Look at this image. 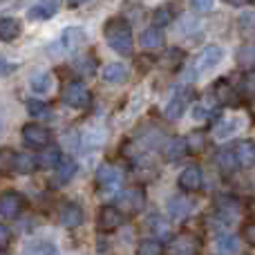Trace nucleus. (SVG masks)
I'll use <instances>...</instances> for the list:
<instances>
[{
	"label": "nucleus",
	"mask_w": 255,
	"mask_h": 255,
	"mask_svg": "<svg viewBox=\"0 0 255 255\" xmlns=\"http://www.w3.org/2000/svg\"><path fill=\"white\" fill-rule=\"evenodd\" d=\"M27 112H29L34 119H45V117H49V106L43 101H36V99H29V101H27Z\"/></svg>",
	"instance_id": "34"
},
{
	"label": "nucleus",
	"mask_w": 255,
	"mask_h": 255,
	"mask_svg": "<svg viewBox=\"0 0 255 255\" xmlns=\"http://www.w3.org/2000/svg\"><path fill=\"white\" fill-rule=\"evenodd\" d=\"M121 208H124L126 213H130V215H134V213H139L141 208L145 206V190L143 188H128L124 195H121L119 199Z\"/></svg>",
	"instance_id": "13"
},
{
	"label": "nucleus",
	"mask_w": 255,
	"mask_h": 255,
	"mask_svg": "<svg viewBox=\"0 0 255 255\" xmlns=\"http://www.w3.org/2000/svg\"><path fill=\"white\" fill-rule=\"evenodd\" d=\"M141 45H143L148 52H161L163 45H166V36H163L161 27H148L141 36Z\"/></svg>",
	"instance_id": "16"
},
{
	"label": "nucleus",
	"mask_w": 255,
	"mask_h": 255,
	"mask_svg": "<svg viewBox=\"0 0 255 255\" xmlns=\"http://www.w3.org/2000/svg\"><path fill=\"white\" fill-rule=\"evenodd\" d=\"M22 255H58V249L56 244L47 242V240H38V242L27 244Z\"/></svg>",
	"instance_id": "26"
},
{
	"label": "nucleus",
	"mask_w": 255,
	"mask_h": 255,
	"mask_svg": "<svg viewBox=\"0 0 255 255\" xmlns=\"http://www.w3.org/2000/svg\"><path fill=\"white\" fill-rule=\"evenodd\" d=\"M58 9H61V0H38L29 9V18L31 20H49L58 13Z\"/></svg>",
	"instance_id": "14"
},
{
	"label": "nucleus",
	"mask_w": 255,
	"mask_h": 255,
	"mask_svg": "<svg viewBox=\"0 0 255 255\" xmlns=\"http://www.w3.org/2000/svg\"><path fill=\"white\" fill-rule=\"evenodd\" d=\"M61 101L70 108H88L90 101H92V92L85 88L83 83H67L63 88V94H61Z\"/></svg>",
	"instance_id": "4"
},
{
	"label": "nucleus",
	"mask_w": 255,
	"mask_h": 255,
	"mask_svg": "<svg viewBox=\"0 0 255 255\" xmlns=\"http://www.w3.org/2000/svg\"><path fill=\"white\" fill-rule=\"evenodd\" d=\"M25 208V197L16 190H4L0 197V215L2 220H16Z\"/></svg>",
	"instance_id": "5"
},
{
	"label": "nucleus",
	"mask_w": 255,
	"mask_h": 255,
	"mask_svg": "<svg viewBox=\"0 0 255 255\" xmlns=\"http://www.w3.org/2000/svg\"><path fill=\"white\" fill-rule=\"evenodd\" d=\"M136 255H163V244L159 240H141L136 247Z\"/></svg>",
	"instance_id": "30"
},
{
	"label": "nucleus",
	"mask_w": 255,
	"mask_h": 255,
	"mask_svg": "<svg viewBox=\"0 0 255 255\" xmlns=\"http://www.w3.org/2000/svg\"><path fill=\"white\" fill-rule=\"evenodd\" d=\"M215 251L220 255H238L240 253V238H238V235H231V233L217 235Z\"/></svg>",
	"instance_id": "18"
},
{
	"label": "nucleus",
	"mask_w": 255,
	"mask_h": 255,
	"mask_svg": "<svg viewBox=\"0 0 255 255\" xmlns=\"http://www.w3.org/2000/svg\"><path fill=\"white\" fill-rule=\"evenodd\" d=\"M213 97L217 99L220 103H231L235 99V92H233V88H231V83L226 79H220L215 85H213Z\"/></svg>",
	"instance_id": "27"
},
{
	"label": "nucleus",
	"mask_w": 255,
	"mask_h": 255,
	"mask_svg": "<svg viewBox=\"0 0 255 255\" xmlns=\"http://www.w3.org/2000/svg\"><path fill=\"white\" fill-rule=\"evenodd\" d=\"M172 18H175V9H172V4H163V7H157L152 13V20H154V27H166L172 22Z\"/></svg>",
	"instance_id": "28"
},
{
	"label": "nucleus",
	"mask_w": 255,
	"mask_h": 255,
	"mask_svg": "<svg viewBox=\"0 0 255 255\" xmlns=\"http://www.w3.org/2000/svg\"><path fill=\"white\" fill-rule=\"evenodd\" d=\"M199 251V240L190 233H181L168 247V255H197Z\"/></svg>",
	"instance_id": "11"
},
{
	"label": "nucleus",
	"mask_w": 255,
	"mask_h": 255,
	"mask_svg": "<svg viewBox=\"0 0 255 255\" xmlns=\"http://www.w3.org/2000/svg\"><path fill=\"white\" fill-rule=\"evenodd\" d=\"M233 150L238 154V161L242 168H253L255 166V141L253 139H242L235 141Z\"/></svg>",
	"instance_id": "15"
},
{
	"label": "nucleus",
	"mask_w": 255,
	"mask_h": 255,
	"mask_svg": "<svg viewBox=\"0 0 255 255\" xmlns=\"http://www.w3.org/2000/svg\"><path fill=\"white\" fill-rule=\"evenodd\" d=\"M76 170H79V166H76L74 157H63L56 168V179L61 181V184H70L76 177Z\"/></svg>",
	"instance_id": "24"
},
{
	"label": "nucleus",
	"mask_w": 255,
	"mask_h": 255,
	"mask_svg": "<svg viewBox=\"0 0 255 255\" xmlns=\"http://www.w3.org/2000/svg\"><path fill=\"white\" fill-rule=\"evenodd\" d=\"M190 2H193V7L197 9V11L206 13V11H211V9H213V4H215V0H190Z\"/></svg>",
	"instance_id": "40"
},
{
	"label": "nucleus",
	"mask_w": 255,
	"mask_h": 255,
	"mask_svg": "<svg viewBox=\"0 0 255 255\" xmlns=\"http://www.w3.org/2000/svg\"><path fill=\"white\" fill-rule=\"evenodd\" d=\"M22 141L31 150H45V148H49L52 134H49L47 128L40 124H27V126H22Z\"/></svg>",
	"instance_id": "3"
},
{
	"label": "nucleus",
	"mask_w": 255,
	"mask_h": 255,
	"mask_svg": "<svg viewBox=\"0 0 255 255\" xmlns=\"http://www.w3.org/2000/svg\"><path fill=\"white\" fill-rule=\"evenodd\" d=\"M226 4H231V7H247V4L255 2V0H224Z\"/></svg>",
	"instance_id": "42"
},
{
	"label": "nucleus",
	"mask_w": 255,
	"mask_h": 255,
	"mask_svg": "<svg viewBox=\"0 0 255 255\" xmlns=\"http://www.w3.org/2000/svg\"><path fill=\"white\" fill-rule=\"evenodd\" d=\"M103 36H106V43L110 45L115 54H119V56H130L132 54L134 38H132V27L126 18H110L103 27Z\"/></svg>",
	"instance_id": "1"
},
{
	"label": "nucleus",
	"mask_w": 255,
	"mask_h": 255,
	"mask_svg": "<svg viewBox=\"0 0 255 255\" xmlns=\"http://www.w3.org/2000/svg\"><path fill=\"white\" fill-rule=\"evenodd\" d=\"M124 224V213L115 206H103L97 215V226L101 233H115Z\"/></svg>",
	"instance_id": "8"
},
{
	"label": "nucleus",
	"mask_w": 255,
	"mask_h": 255,
	"mask_svg": "<svg viewBox=\"0 0 255 255\" xmlns=\"http://www.w3.org/2000/svg\"><path fill=\"white\" fill-rule=\"evenodd\" d=\"M238 88H240V94H242L244 99H253L255 97V70H249L247 74L240 79Z\"/></svg>",
	"instance_id": "31"
},
{
	"label": "nucleus",
	"mask_w": 255,
	"mask_h": 255,
	"mask_svg": "<svg viewBox=\"0 0 255 255\" xmlns=\"http://www.w3.org/2000/svg\"><path fill=\"white\" fill-rule=\"evenodd\" d=\"M94 63H97V61H94V56H90V58L83 56V58H79V61L74 63V70L79 72V74H83V76L85 74L90 76V74H94V67H97Z\"/></svg>",
	"instance_id": "37"
},
{
	"label": "nucleus",
	"mask_w": 255,
	"mask_h": 255,
	"mask_svg": "<svg viewBox=\"0 0 255 255\" xmlns=\"http://www.w3.org/2000/svg\"><path fill=\"white\" fill-rule=\"evenodd\" d=\"M61 159H63V154L58 148H45V152L38 154V161L43 168H58Z\"/></svg>",
	"instance_id": "32"
},
{
	"label": "nucleus",
	"mask_w": 255,
	"mask_h": 255,
	"mask_svg": "<svg viewBox=\"0 0 255 255\" xmlns=\"http://www.w3.org/2000/svg\"><path fill=\"white\" fill-rule=\"evenodd\" d=\"M88 43V34H85L81 27H65L58 38V47H63L65 54H74L79 47Z\"/></svg>",
	"instance_id": "7"
},
{
	"label": "nucleus",
	"mask_w": 255,
	"mask_h": 255,
	"mask_svg": "<svg viewBox=\"0 0 255 255\" xmlns=\"http://www.w3.org/2000/svg\"><path fill=\"white\" fill-rule=\"evenodd\" d=\"M124 186V172L115 163H101L97 168V188L106 197H115Z\"/></svg>",
	"instance_id": "2"
},
{
	"label": "nucleus",
	"mask_w": 255,
	"mask_h": 255,
	"mask_svg": "<svg viewBox=\"0 0 255 255\" xmlns=\"http://www.w3.org/2000/svg\"><path fill=\"white\" fill-rule=\"evenodd\" d=\"M54 88V76L49 72H40V74H34L29 79V90L34 94H47L52 92Z\"/></svg>",
	"instance_id": "23"
},
{
	"label": "nucleus",
	"mask_w": 255,
	"mask_h": 255,
	"mask_svg": "<svg viewBox=\"0 0 255 255\" xmlns=\"http://www.w3.org/2000/svg\"><path fill=\"white\" fill-rule=\"evenodd\" d=\"M217 211H220V215L224 217V220H231V217H238L240 215V204L235 202V199H231V197H226V199H222L220 202V208H217Z\"/></svg>",
	"instance_id": "33"
},
{
	"label": "nucleus",
	"mask_w": 255,
	"mask_h": 255,
	"mask_svg": "<svg viewBox=\"0 0 255 255\" xmlns=\"http://www.w3.org/2000/svg\"><path fill=\"white\" fill-rule=\"evenodd\" d=\"M85 2H90V0H67V7L76 9V7H81V4H85Z\"/></svg>",
	"instance_id": "44"
},
{
	"label": "nucleus",
	"mask_w": 255,
	"mask_h": 255,
	"mask_svg": "<svg viewBox=\"0 0 255 255\" xmlns=\"http://www.w3.org/2000/svg\"><path fill=\"white\" fill-rule=\"evenodd\" d=\"M217 163H220L222 172H226V175H233L238 168H242L240 161H238V154H235V150L231 148V145L220 150V154H217Z\"/></svg>",
	"instance_id": "20"
},
{
	"label": "nucleus",
	"mask_w": 255,
	"mask_h": 255,
	"mask_svg": "<svg viewBox=\"0 0 255 255\" xmlns=\"http://www.w3.org/2000/svg\"><path fill=\"white\" fill-rule=\"evenodd\" d=\"M240 63H242V65L255 63V47H244L242 52H240Z\"/></svg>",
	"instance_id": "39"
},
{
	"label": "nucleus",
	"mask_w": 255,
	"mask_h": 255,
	"mask_svg": "<svg viewBox=\"0 0 255 255\" xmlns=\"http://www.w3.org/2000/svg\"><path fill=\"white\" fill-rule=\"evenodd\" d=\"M242 128V121H238V119H233V121H224L220 128L215 130V134H217V139H226L229 134H235V132Z\"/></svg>",
	"instance_id": "36"
},
{
	"label": "nucleus",
	"mask_w": 255,
	"mask_h": 255,
	"mask_svg": "<svg viewBox=\"0 0 255 255\" xmlns=\"http://www.w3.org/2000/svg\"><path fill=\"white\" fill-rule=\"evenodd\" d=\"M222 58H224V49H222L220 45H208V47H204V52L199 54V58H197V70H195V74H206V72H211L215 65H220Z\"/></svg>",
	"instance_id": "9"
},
{
	"label": "nucleus",
	"mask_w": 255,
	"mask_h": 255,
	"mask_svg": "<svg viewBox=\"0 0 255 255\" xmlns=\"http://www.w3.org/2000/svg\"><path fill=\"white\" fill-rule=\"evenodd\" d=\"M58 220H61V224L65 226V229H70V231L79 229V226L83 224V208H81L76 202H65L61 206Z\"/></svg>",
	"instance_id": "12"
},
{
	"label": "nucleus",
	"mask_w": 255,
	"mask_h": 255,
	"mask_svg": "<svg viewBox=\"0 0 255 255\" xmlns=\"http://www.w3.org/2000/svg\"><path fill=\"white\" fill-rule=\"evenodd\" d=\"M20 20H16V18H2L0 20V38H2V43H11V40H16L18 36H20Z\"/></svg>",
	"instance_id": "22"
},
{
	"label": "nucleus",
	"mask_w": 255,
	"mask_h": 255,
	"mask_svg": "<svg viewBox=\"0 0 255 255\" xmlns=\"http://www.w3.org/2000/svg\"><path fill=\"white\" fill-rule=\"evenodd\" d=\"M190 211H193V202L186 197H172L168 202V213H170L172 220H184L190 215Z\"/></svg>",
	"instance_id": "21"
},
{
	"label": "nucleus",
	"mask_w": 255,
	"mask_h": 255,
	"mask_svg": "<svg viewBox=\"0 0 255 255\" xmlns=\"http://www.w3.org/2000/svg\"><path fill=\"white\" fill-rule=\"evenodd\" d=\"M190 99H193V90H190L188 85H184V88L177 90V92L170 97L168 106H166V119H170V121L179 119V117L184 115L186 106L190 103Z\"/></svg>",
	"instance_id": "6"
},
{
	"label": "nucleus",
	"mask_w": 255,
	"mask_h": 255,
	"mask_svg": "<svg viewBox=\"0 0 255 255\" xmlns=\"http://www.w3.org/2000/svg\"><path fill=\"white\" fill-rule=\"evenodd\" d=\"M244 238H247V242L251 244V247H255V222H251V224L244 229Z\"/></svg>",
	"instance_id": "41"
},
{
	"label": "nucleus",
	"mask_w": 255,
	"mask_h": 255,
	"mask_svg": "<svg viewBox=\"0 0 255 255\" xmlns=\"http://www.w3.org/2000/svg\"><path fill=\"white\" fill-rule=\"evenodd\" d=\"M38 166H40L38 154L16 152V166H13V172H18V175H31Z\"/></svg>",
	"instance_id": "19"
},
{
	"label": "nucleus",
	"mask_w": 255,
	"mask_h": 255,
	"mask_svg": "<svg viewBox=\"0 0 255 255\" xmlns=\"http://www.w3.org/2000/svg\"><path fill=\"white\" fill-rule=\"evenodd\" d=\"M2 255H9V253H7V249H2Z\"/></svg>",
	"instance_id": "45"
},
{
	"label": "nucleus",
	"mask_w": 255,
	"mask_h": 255,
	"mask_svg": "<svg viewBox=\"0 0 255 255\" xmlns=\"http://www.w3.org/2000/svg\"><path fill=\"white\" fill-rule=\"evenodd\" d=\"M7 240H9L7 226H0V244H2V249H7Z\"/></svg>",
	"instance_id": "43"
},
{
	"label": "nucleus",
	"mask_w": 255,
	"mask_h": 255,
	"mask_svg": "<svg viewBox=\"0 0 255 255\" xmlns=\"http://www.w3.org/2000/svg\"><path fill=\"white\" fill-rule=\"evenodd\" d=\"M204 184V170L202 166H188L181 170L179 179H177V186H179L184 193H195L199 190Z\"/></svg>",
	"instance_id": "10"
},
{
	"label": "nucleus",
	"mask_w": 255,
	"mask_h": 255,
	"mask_svg": "<svg viewBox=\"0 0 255 255\" xmlns=\"http://www.w3.org/2000/svg\"><path fill=\"white\" fill-rule=\"evenodd\" d=\"M128 79V67L124 63H110L103 67V81L106 83H124Z\"/></svg>",
	"instance_id": "25"
},
{
	"label": "nucleus",
	"mask_w": 255,
	"mask_h": 255,
	"mask_svg": "<svg viewBox=\"0 0 255 255\" xmlns=\"http://www.w3.org/2000/svg\"><path fill=\"white\" fill-rule=\"evenodd\" d=\"M188 141H186V136H175V139L168 141L166 150H163V154H166L168 161H179V159H184L186 154H188Z\"/></svg>",
	"instance_id": "17"
},
{
	"label": "nucleus",
	"mask_w": 255,
	"mask_h": 255,
	"mask_svg": "<svg viewBox=\"0 0 255 255\" xmlns=\"http://www.w3.org/2000/svg\"><path fill=\"white\" fill-rule=\"evenodd\" d=\"M150 229H152V233H154V240H159V242L170 238V226H168V222L159 215L150 217Z\"/></svg>",
	"instance_id": "29"
},
{
	"label": "nucleus",
	"mask_w": 255,
	"mask_h": 255,
	"mask_svg": "<svg viewBox=\"0 0 255 255\" xmlns=\"http://www.w3.org/2000/svg\"><path fill=\"white\" fill-rule=\"evenodd\" d=\"M186 141H188V150L190 152H199V150H204V145H206V139H204V134H190V136H186Z\"/></svg>",
	"instance_id": "38"
},
{
	"label": "nucleus",
	"mask_w": 255,
	"mask_h": 255,
	"mask_svg": "<svg viewBox=\"0 0 255 255\" xmlns=\"http://www.w3.org/2000/svg\"><path fill=\"white\" fill-rule=\"evenodd\" d=\"M13 166H16V152L4 148L2 154H0V170H2L4 175H9V172H13Z\"/></svg>",
	"instance_id": "35"
}]
</instances>
